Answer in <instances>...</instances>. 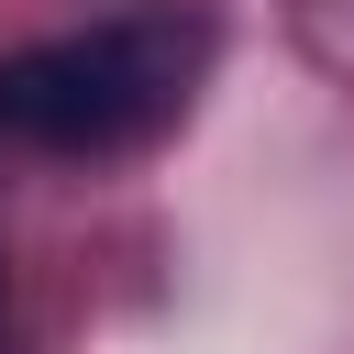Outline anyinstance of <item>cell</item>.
I'll return each instance as SVG.
<instances>
[{
  "mask_svg": "<svg viewBox=\"0 0 354 354\" xmlns=\"http://www.w3.org/2000/svg\"><path fill=\"white\" fill-rule=\"evenodd\" d=\"M199 66H210L199 11H111L0 66V133L44 155H133L188 111Z\"/></svg>",
  "mask_w": 354,
  "mask_h": 354,
  "instance_id": "1",
  "label": "cell"
}]
</instances>
